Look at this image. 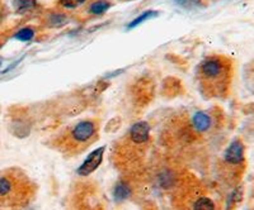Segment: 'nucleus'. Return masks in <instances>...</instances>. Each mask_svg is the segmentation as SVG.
<instances>
[{
	"label": "nucleus",
	"mask_w": 254,
	"mask_h": 210,
	"mask_svg": "<svg viewBox=\"0 0 254 210\" xmlns=\"http://www.w3.org/2000/svg\"><path fill=\"white\" fill-rule=\"evenodd\" d=\"M231 65L226 58L220 56L207 57L199 66V78L203 86L212 94H224L230 80Z\"/></svg>",
	"instance_id": "obj_1"
},
{
	"label": "nucleus",
	"mask_w": 254,
	"mask_h": 210,
	"mask_svg": "<svg viewBox=\"0 0 254 210\" xmlns=\"http://www.w3.org/2000/svg\"><path fill=\"white\" fill-rule=\"evenodd\" d=\"M17 173L0 175V205H13L19 200V186Z\"/></svg>",
	"instance_id": "obj_2"
},
{
	"label": "nucleus",
	"mask_w": 254,
	"mask_h": 210,
	"mask_svg": "<svg viewBox=\"0 0 254 210\" xmlns=\"http://www.w3.org/2000/svg\"><path fill=\"white\" fill-rule=\"evenodd\" d=\"M97 133V126L92 121H83L72 128L69 134V141L74 146H83L92 142Z\"/></svg>",
	"instance_id": "obj_3"
},
{
	"label": "nucleus",
	"mask_w": 254,
	"mask_h": 210,
	"mask_svg": "<svg viewBox=\"0 0 254 210\" xmlns=\"http://www.w3.org/2000/svg\"><path fill=\"white\" fill-rule=\"evenodd\" d=\"M244 146H243L242 141L235 139L229 144L226 148L225 153H224V162L226 166L231 167H242L244 165Z\"/></svg>",
	"instance_id": "obj_4"
},
{
	"label": "nucleus",
	"mask_w": 254,
	"mask_h": 210,
	"mask_svg": "<svg viewBox=\"0 0 254 210\" xmlns=\"http://www.w3.org/2000/svg\"><path fill=\"white\" fill-rule=\"evenodd\" d=\"M104 151H106V147H99V148L93 151L87 159H85V161L81 164V166L78 168V175L89 176L90 173L94 172L101 166L102 161H103Z\"/></svg>",
	"instance_id": "obj_5"
},
{
	"label": "nucleus",
	"mask_w": 254,
	"mask_h": 210,
	"mask_svg": "<svg viewBox=\"0 0 254 210\" xmlns=\"http://www.w3.org/2000/svg\"><path fill=\"white\" fill-rule=\"evenodd\" d=\"M150 134V128L146 122H139L135 123L130 129V139L135 144L146 143Z\"/></svg>",
	"instance_id": "obj_6"
},
{
	"label": "nucleus",
	"mask_w": 254,
	"mask_h": 210,
	"mask_svg": "<svg viewBox=\"0 0 254 210\" xmlns=\"http://www.w3.org/2000/svg\"><path fill=\"white\" fill-rule=\"evenodd\" d=\"M192 124H193V128L197 132H206L211 127V118L208 117L207 113L198 112L193 115Z\"/></svg>",
	"instance_id": "obj_7"
},
{
	"label": "nucleus",
	"mask_w": 254,
	"mask_h": 210,
	"mask_svg": "<svg viewBox=\"0 0 254 210\" xmlns=\"http://www.w3.org/2000/svg\"><path fill=\"white\" fill-rule=\"evenodd\" d=\"M190 210H216V205L208 196H197L190 204Z\"/></svg>",
	"instance_id": "obj_8"
},
{
	"label": "nucleus",
	"mask_w": 254,
	"mask_h": 210,
	"mask_svg": "<svg viewBox=\"0 0 254 210\" xmlns=\"http://www.w3.org/2000/svg\"><path fill=\"white\" fill-rule=\"evenodd\" d=\"M130 196V187L128 185L125 184V182H119L117 186L115 187V198L121 202V200H125Z\"/></svg>",
	"instance_id": "obj_9"
},
{
	"label": "nucleus",
	"mask_w": 254,
	"mask_h": 210,
	"mask_svg": "<svg viewBox=\"0 0 254 210\" xmlns=\"http://www.w3.org/2000/svg\"><path fill=\"white\" fill-rule=\"evenodd\" d=\"M159 13L155 12V10H149V12H145L142 13V14H140L139 17L136 18V19H133L132 22H131L130 24H128V29H132L135 28V27L140 26V24L142 23V22H146L147 19H150V18H154L156 17Z\"/></svg>",
	"instance_id": "obj_10"
},
{
	"label": "nucleus",
	"mask_w": 254,
	"mask_h": 210,
	"mask_svg": "<svg viewBox=\"0 0 254 210\" xmlns=\"http://www.w3.org/2000/svg\"><path fill=\"white\" fill-rule=\"evenodd\" d=\"M108 8H110V3L108 1H106V0H98V1H95V3L92 4V6H90V12L93 13V14H103L104 12H107Z\"/></svg>",
	"instance_id": "obj_11"
},
{
	"label": "nucleus",
	"mask_w": 254,
	"mask_h": 210,
	"mask_svg": "<svg viewBox=\"0 0 254 210\" xmlns=\"http://www.w3.org/2000/svg\"><path fill=\"white\" fill-rule=\"evenodd\" d=\"M33 37H35V31L32 28L20 29L19 32H17V35H15V38L18 41H22V42H28Z\"/></svg>",
	"instance_id": "obj_12"
},
{
	"label": "nucleus",
	"mask_w": 254,
	"mask_h": 210,
	"mask_svg": "<svg viewBox=\"0 0 254 210\" xmlns=\"http://www.w3.org/2000/svg\"><path fill=\"white\" fill-rule=\"evenodd\" d=\"M14 4L18 12L23 13L35 6V0H14Z\"/></svg>",
	"instance_id": "obj_13"
},
{
	"label": "nucleus",
	"mask_w": 254,
	"mask_h": 210,
	"mask_svg": "<svg viewBox=\"0 0 254 210\" xmlns=\"http://www.w3.org/2000/svg\"><path fill=\"white\" fill-rule=\"evenodd\" d=\"M60 4L65 8H76V6H80L81 4H84L87 0H59Z\"/></svg>",
	"instance_id": "obj_14"
},
{
	"label": "nucleus",
	"mask_w": 254,
	"mask_h": 210,
	"mask_svg": "<svg viewBox=\"0 0 254 210\" xmlns=\"http://www.w3.org/2000/svg\"><path fill=\"white\" fill-rule=\"evenodd\" d=\"M176 1L179 5L186 6V8H193L201 3V0H176Z\"/></svg>",
	"instance_id": "obj_15"
},
{
	"label": "nucleus",
	"mask_w": 254,
	"mask_h": 210,
	"mask_svg": "<svg viewBox=\"0 0 254 210\" xmlns=\"http://www.w3.org/2000/svg\"><path fill=\"white\" fill-rule=\"evenodd\" d=\"M0 17H1V3H0Z\"/></svg>",
	"instance_id": "obj_16"
},
{
	"label": "nucleus",
	"mask_w": 254,
	"mask_h": 210,
	"mask_svg": "<svg viewBox=\"0 0 254 210\" xmlns=\"http://www.w3.org/2000/svg\"><path fill=\"white\" fill-rule=\"evenodd\" d=\"M1 64H3V62H1V58H0V66H1Z\"/></svg>",
	"instance_id": "obj_17"
}]
</instances>
